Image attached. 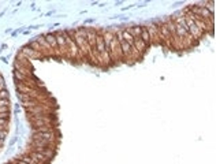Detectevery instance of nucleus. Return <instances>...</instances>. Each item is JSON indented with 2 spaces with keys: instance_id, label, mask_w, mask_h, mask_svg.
<instances>
[{
  "instance_id": "1a4fd4ad",
  "label": "nucleus",
  "mask_w": 220,
  "mask_h": 164,
  "mask_svg": "<svg viewBox=\"0 0 220 164\" xmlns=\"http://www.w3.org/2000/svg\"><path fill=\"white\" fill-rule=\"evenodd\" d=\"M45 38V41L48 42V45L49 46H58V44H56V36H55V34H47V36L44 37Z\"/></svg>"
},
{
  "instance_id": "7ed1b4c3",
  "label": "nucleus",
  "mask_w": 220,
  "mask_h": 164,
  "mask_svg": "<svg viewBox=\"0 0 220 164\" xmlns=\"http://www.w3.org/2000/svg\"><path fill=\"white\" fill-rule=\"evenodd\" d=\"M47 139V141L52 142L55 139V133L53 131H34L33 133V139Z\"/></svg>"
},
{
  "instance_id": "39448f33",
  "label": "nucleus",
  "mask_w": 220,
  "mask_h": 164,
  "mask_svg": "<svg viewBox=\"0 0 220 164\" xmlns=\"http://www.w3.org/2000/svg\"><path fill=\"white\" fill-rule=\"evenodd\" d=\"M140 37L142 38V41L145 42V44H149V42H151L152 37H151V34H149V32H148L146 26H141V34H140Z\"/></svg>"
},
{
  "instance_id": "9d476101",
  "label": "nucleus",
  "mask_w": 220,
  "mask_h": 164,
  "mask_svg": "<svg viewBox=\"0 0 220 164\" xmlns=\"http://www.w3.org/2000/svg\"><path fill=\"white\" fill-rule=\"evenodd\" d=\"M56 44L60 46V48H64L66 46V40L63 34H56Z\"/></svg>"
},
{
  "instance_id": "4468645a",
  "label": "nucleus",
  "mask_w": 220,
  "mask_h": 164,
  "mask_svg": "<svg viewBox=\"0 0 220 164\" xmlns=\"http://www.w3.org/2000/svg\"><path fill=\"white\" fill-rule=\"evenodd\" d=\"M162 33H163V36L166 37V38H168V37L171 36L170 32H168V29H167V26H166V25H163V26H162Z\"/></svg>"
},
{
  "instance_id": "20e7f679",
  "label": "nucleus",
  "mask_w": 220,
  "mask_h": 164,
  "mask_svg": "<svg viewBox=\"0 0 220 164\" xmlns=\"http://www.w3.org/2000/svg\"><path fill=\"white\" fill-rule=\"evenodd\" d=\"M31 148H52V142L47 141V139H33L31 142Z\"/></svg>"
},
{
  "instance_id": "f8f14e48",
  "label": "nucleus",
  "mask_w": 220,
  "mask_h": 164,
  "mask_svg": "<svg viewBox=\"0 0 220 164\" xmlns=\"http://www.w3.org/2000/svg\"><path fill=\"white\" fill-rule=\"evenodd\" d=\"M18 97L21 99L22 101H27V100H31V96L29 93H22V92H18Z\"/></svg>"
},
{
  "instance_id": "f257e3e1",
  "label": "nucleus",
  "mask_w": 220,
  "mask_h": 164,
  "mask_svg": "<svg viewBox=\"0 0 220 164\" xmlns=\"http://www.w3.org/2000/svg\"><path fill=\"white\" fill-rule=\"evenodd\" d=\"M94 46H96V49H97V53L105 59V57H107V51H105V44H104V40H103V36H101V34H96Z\"/></svg>"
},
{
  "instance_id": "9b49d317",
  "label": "nucleus",
  "mask_w": 220,
  "mask_h": 164,
  "mask_svg": "<svg viewBox=\"0 0 220 164\" xmlns=\"http://www.w3.org/2000/svg\"><path fill=\"white\" fill-rule=\"evenodd\" d=\"M129 32L131 33L133 37H140V34H141V26H134L133 29L129 30Z\"/></svg>"
},
{
  "instance_id": "dca6fc26",
  "label": "nucleus",
  "mask_w": 220,
  "mask_h": 164,
  "mask_svg": "<svg viewBox=\"0 0 220 164\" xmlns=\"http://www.w3.org/2000/svg\"><path fill=\"white\" fill-rule=\"evenodd\" d=\"M0 99H8V92L6 89H2L0 90Z\"/></svg>"
},
{
  "instance_id": "423d86ee",
  "label": "nucleus",
  "mask_w": 220,
  "mask_h": 164,
  "mask_svg": "<svg viewBox=\"0 0 220 164\" xmlns=\"http://www.w3.org/2000/svg\"><path fill=\"white\" fill-rule=\"evenodd\" d=\"M122 38H123V40L133 48V44H134V37L131 36V33L129 32V30H124V32H122Z\"/></svg>"
},
{
  "instance_id": "2eb2a0df",
  "label": "nucleus",
  "mask_w": 220,
  "mask_h": 164,
  "mask_svg": "<svg viewBox=\"0 0 220 164\" xmlns=\"http://www.w3.org/2000/svg\"><path fill=\"white\" fill-rule=\"evenodd\" d=\"M10 101L8 99H0V107H8Z\"/></svg>"
},
{
  "instance_id": "0eeeda50",
  "label": "nucleus",
  "mask_w": 220,
  "mask_h": 164,
  "mask_svg": "<svg viewBox=\"0 0 220 164\" xmlns=\"http://www.w3.org/2000/svg\"><path fill=\"white\" fill-rule=\"evenodd\" d=\"M22 53H25L26 56H30V57H36L37 55H38V51L33 49L29 45V46H23V48H22Z\"/></svg>"
},
{
  "instance_id": "f03ea898",
  "label": "nucleus",
  "mask_w": 220,
  "mask_h": 164,
  "mask_svg": "<svg viewBox=\"0 0 220 164\" xmlns=\"http://www.w3.org/2000/svg\"><path fill=\"white\" fill-rule=\"evenodd\" d=\"M184 22H186V26H187L189 33L193 34V37L197 38V37L201 36V33H202V32L200 30V27H198L197 25H195V23H194L193 21H191L190 18H189V17H184Z\"/></svg>"
},
{
  "instance_id": "6e6552de",
  "label": "nucleus",
  "mask_w": 220,
  "mask_h": 164,
  "mask_svg": "<svg viewBox=\"0 0 220 164\" xmlns=\"http://www.w3.org/2000/svg\"><path fill=\"white\" fill-rule=\"evenodd\" d=\"M133 46H135L137 51H144L146 48V44L142 41L141 37H134V44H133Z\"/></svg>"
},
{
  "instance_id": "ddd939ff",
  "label": "nucleus",
  "mask_w": 220,
  "mask_h": 164,
  "mask_svg": "<svg viewBox=\"0 0 220 164\" xmlns=\"http://www.w3.org/2000/svg\"><path fill=\"white\" fill-rule=\"evenodd\" d=\"M36 42H38V44H40V45H42V46H45V48H48V42H47L45 41V38L44 37H42V36H40V37H37L36 38Z\"/></svg>"
}]
</instances>
